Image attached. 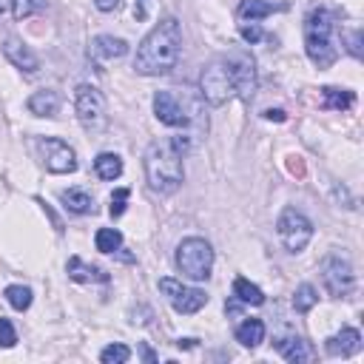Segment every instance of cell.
<instances>
[{"label": "cell", "instance_id": "7", "mask_svg": "<svg viewBox=\"0 0 364 364\" xmlns=\"http://www.w3.org/2000/svg\"><path fill=\"white\" fill-rule=\"evenodd\" d=\"M276 230H279V239L282 245L290 250V253H301L307 247V242L313 239V222L296 210V208H284L279 213V222H276Z\"/></svg>", "mask_w": 364, "mask_h": 364}, {"label": "cell", "instance_id": "29", "mask_svg": "<svg viewBox=\"0 0 364 364\" xmlns=\"http://www.w3.org/2000/svg\"><path fill=\"white\" fill-rule=\"evenodd\" d=\"M131 358V350L125 344H108L102 353H100V361L102 364H125Z\"/></svg>", "mask_w": 364, "mask_h": 364}, {"label": "cell", "instance_id": "31", "mask_svg": "<svg viewBox=\"0 0 364 364\" xmlns=\"http://www.w3.org/2000/svg\"><path fill=\"white\" fill-rule=\"evenodd\" d=\"M17 344V333H14V324L9 318H0V347H14Z\"/></svg>", "mask_w": 364, "mask_h": 364}, {"label": "cell", "instance_id": "12", "mask_svg": "<svg viewBox=\"0 0 364 364\" xmlns=\"http://www.w3.org/2000/svg\"><path fill=\"white\" fill-rule=\"evenodd\" d=\"M225 63L233 74V85H236V97L250 102L253 91H256V60L247 51H230L225 54Z\"/></svg>", "mask_w": 364, "mask_h": 364}, {"label": "cell", "instance_id": "36", "mask_svg": "<svg viewBox=\"0 0 364 364\" xmlns=\"http://www.w3.org/2000/svg\"><path fill=\"white\" fill-rule=\"evenodd\" d=\"M94 3H97L100 11H114V9L119 6V0H94Z\"/></svg>", "mask_w": 364, "mask_h": 364}, {"label": "cell", "instance_id": "28", "mask_svg": "<svg viewBox=\"0 0 364 364\" xmlns=\"http://www.w3.org/2000/svg\"><path fill=\"white\" fill-rule=\"evenodd\" d=\"M9 3H11L14 20H26V17H31V14L46 9V0H9Z\"/></svg>", "mask_w": 364, "mask_h": 364}, {"label": "cell", "instance_id": "33", "mask_svg": "<svg viewBox=\"0 0 364 364\" xmlns=\"http://www.w3.org/2000/svg\"><path fill=\"white\" fill-rule=\"evenodd\" d=\"M344 40H347V51L358 60L361 57V28H353V31H344Z\"/></svg>", "mask_w": 364, "mask_h": 364}, {"label": "cell", "instance_id": "38", "mask_svg": "<svg viewBox=\"0 0 364 364\" xmlns=\"http://www.w3.org/2000/svg\"><path fill=\"white\" fill-rule=\"evenodd\" d=\"M176 344H179V347H193V344H196V338H179Z\"/></svg>", "mask_w": 364, "mask_h": 364}, {"label": "cell", "instance_id": "1", "mask_svg": "<svg viewBox=\"0 0 364 364\" xmlns=\"http://www.w3.org/2000/svg\"><path fill=\"white\" fill-rule=\"evenodd\" d=\"M182 51V28L176 17H165L159 20L136 46V57H134V71L142 77H159L168 74Z\"/></svg>", "mask_w": 364, "mask_h": 364}, {"label": "cell", "instance_id": "22", "mask_svg": "<svg viewBox=\"0 0 364 364\" xmlns=\"http://www.w3.org/2000/svg\"><path fill=\"white\" fill-rule=\"evenodd\" d=\"M262 338H264V321L262 318H245L236 327V341L242 347H256V344H262Z\"/></svg>", "mask_w": 364, "mask_h": 364}, {"label": "cell", "instance_id": "5", "mask_svg": "<svg viewBox=\"0 0 364 364\" xmlns=\"http://www.w3.org/2000/svg\"><path fill=\"white\" fill-rule=\"evenodd\" d=\"M173 262H176L182 276H188L193 282H205L213 270V247L199 236H188L176 245Z\"/></svg>", "mask_w": 364, "mask_h": 364}, {"label": "cell", "instance_id": "3", "mask_svg": "<svg viewBox=\"0 0 364 364\" xmlns=\"http://www.w3.org/2000/svg\"><path fill=\"white\" fill-rule=\"evenodd\" d=\"M145 179L151 185V191L156 193H173L182 179H185V171H182V156L173 151V145L168 139H156L148 145L145 151Z\"/></svg>", "mask_w": 364, "mask_h": 364}, {"label": "cell", "instance_id": "9", "mask_svg": "<svg viewBox=\"0 0 364 364\" xmlns=\"http://www.w3.org/2000/svg\"><path fill=\"white\" fill-rule=\"evenodd\" d=\"M74 111H77V119L82 122V128L88 131H100L105 125V100L100 94V88L82 82L74 94Z\"/></svg>", "mask_w": 364, "mask_h": 364}, {"label": "cell", "instance_id": "25", "mask_svg": "<svg viewBox=\"0 0 364 364\" xmlns=\"http://www.w3.org/2000/svg\"><path fill=\"white\" fill-rule=\"evenodd\" d=\"M94 245L100 253H117L122 247V233L117 228H100L94 236Z\"/></svg>", "mask_w": 364, "mask_h": 364}, {"label": "cell", "instance_id": "10", "mask_svg": "<svg viewBox=\"0 0 364 364\" xmlns=\"http://www.w3.org/2000/svg\"><path fill=\"white\" fill-rule=\"evenodd\" d=\"M159 290L165 293V299L171 301V307L176 313H185V316H191V313H196V310H202L208 304V293L205 290L188 287V284H182V282H176L171 276L159 279Z\"/></svg>", "mask_w": 364, "mask_h": 364}, {"label": "cell", "instance_id": "21", "mask_svg": "<svg viewBox=\"0 0 364 364\" xmlns=\"http://www.w3.org/2000/svg\"><path fill=\"white\" fill-rule=\"evenodd\" d=\"M60 199L71 213H94V196L82 188H68L60 193Z\"/></svg>", "mask_w": 364, "mask_h": 364}, {"label": "cell", "instance_id": "18", "mask_svg": "<svg viewBox=\"0 0 364 364\" xmlns=\"http://www.w3.org/2000/svg\"><path fill=\"white\" fill-rule=\"evenodd\" d=\"M26 105H28V111L34 117H57V111H60V94L51 91V88H43V91H34Z\"/></svg>", "mask_w": 364, "mask_h": 364}, {"label": "cell", "instance_id": "20", "mask_svg": "<svg viewBox=\"0 0 364 364\" xmlns=\"http://www.w3.org/2000/svg\"><path fill=\"white\" fill-rule=\"evenodd\" d=\"M273 11H279V6H273L270 0H242V3H239V9H236L239 20H245V23L264 20V17H270Z\"/></svg>", "mask_w": 364, "mask_h": 364}, {"label": "cell", "instance_id": "37", "mask_svg": "<svg viewBox=\"0 0 364 364\" xmlns=\"http://www.w3.org/2000/svg\"><path fill=\"white\" fill-rule=\"evenodd\" d=\"M134 14H136V20H145V0H136V9H134Z\"/></svg>", "mask_w": 364, "mask_h": 364}, {"label": "cell", "instance_id": "14", "mask_svg": "<svg viewBox=\"0 0 364 364\" xmlns=\"http://www.w3.org/2000/svg\"><path fill=\"white\" fill-rule=\"evenodd\" d=\"M324 350L330 355H336V358H347V355H353V353L361 350V333L355 327H341L336 336H330L324 341Z\"/></svg>", "mask_w": 364, "mask_h": 364}, {"label": "cell", "instance_id": "11", "mask_svg": "<svg viewBox=\"0 0 364 364\" xmlns=\"http://www.w3.org/2000/svg\"><path fill=\"white\" fill-rule=\"evenodd\" d=\"M37 151L43 156V165L46 171L51 173H71L77 171V154L68 142L57 139V136H40L37 139Z\"/></svg>", "mask_w": 364, "mask_h": 364}, {"label": "cell", "instance_id": "35", "mask_svg": "<svg viewBox=\"0 0 364 364\" xmlns=\"http://www.w3.org/2000/svg\"><path fill=\"white\" fill-rule=\"evenodd\" d=\"M287 168H290V173H296V176H304V162H301L299 156H290Z\"/></svg>", "mask_w": 364, "mask_h": 364}, {"label": "cell", "instance_id": "6", "mask_svg": "<svg viewBox=\"0 0 364 364\" xmlns=\"http://www.w3.org/2000/svg\"><path fill=\"white\" fill-rule=\"evenodd\" d=\"M199 94L205 102L210 105H225L230 97H236V85H233V74L222 60H213L208 68H202V77H199Z\"/></svg>", "mask_w": 364, "mask_h": 364}, {"label": "cell", "instance_id": "39", "mask_svg": "<svg viewBox=\"0 0 364 364\" xmlns=\"http://www.w3.org/2000/svg\"><path fill=\"white\" fill-rule=\"evenodd\" d=\"M142 355H145V361H151V364H154V361H156V355H154V353H151V350H148V347H142Z\"/></svg>", "mask_w": 364, "mask_h": 364}, {"label": "cell", "instance_id": "30", "mask_svg": "<svg viewBox=\"0 0 364 364\" xmlns=\"http://www.w3.org/2000/svg\"><path fill=\"white\" fill-rule=\"evenodd\" d=\"M128 196H131V191H128V188H117V191L111 193V208H108V213H111L114 219L125 213V205H128Z\"/></svg>", "mask_w": 364, "mask_h": 364}, {"label": "cell", "instance_id": "2", "mask_svg": "<svg viewBox=\"0 0 364 364\" xmlns=\"http://www.w3.org/2000/svg\"><path fill=\"white\" fill-rule=\"evenodd\" d=\"M154 114L159 122L171 125V128H193V139L196 134L208 131V119L202 117V100L196 97H182L173 88L156 91L154 94Z\"/></svg>", "mask_w": 364, "mask_h": 364}, {"label": "cell", "instance_id": "32", "mask_svg": "<svg viewBox=\"0 0 364 364\" xmlns=\"http://www.w3.org/2000/svg\"><path fill=\"white\" fill-rule=\"evenodd\" d=\"M239 34H242V40H245V43H250V46H253V43H259V40L264 37V31H262V26H259V23H250V26H247V23H242V26H239Z\"/></svg>", "mask_w": 364, "mask_h": 364}, {"label": "cell", "instance_id": "17", "mask_svg": "<svg viewBox=\"0 0 364 364\" xmlns=\"http://www.w3.org/2000/svg\"><path fill=\"white\" fill-rule=\"evenodd\" d=\"M125 54H128V43L122 37L97 34L91 40V57H97V60H114V57H125Z\"/></svg>", "mask_w": 364, "mask_h": 364}, {"label": "cell", "instance_id": "19", "mask_svg": "<svg viewBox=\"0 0 364 364\" xmlns=\"http://www.w3.org/2000/svg\"><path fill=\"white\" fill-rule=\"evenodd\" d=\"M353 102H355V94L350 88H336V85L321 88V105L330 111H347L353 108Z\"/></svg>", "mask_w": 364, "mask_h": 364}, {"label": "cell", "instance_id": "13", "mask_svg": "<svg viewBox=\"0 0 364 364\" xmlns=\"http://www.w3.org/2000/svg\"><path fill=\"white\" fill-rule=\"evenodd\" d=\"M3 54H6V60H9L14 68H20L23 74H37V71H40L37 54H34L23 40H17V37H9V40L3 43Z\"/></svg>", "mask_w": 364, "mask_h": 364}, {"label": "cell", "instance_id": "23", "mask_svg": "<svg viewBox=\"0 0 364 364\" xmlns=\"http://www.w3.org/2000/svg\"><path fill=\"white\" fill-rule=\"evenodd\" d=\"M94 171H97L100 179L114 182V179L122 173V159H119L117 154H111V151H102V154L94 159Z\"/></svg>", "mask_w": 364, "mask_h": 364}, {"label": "cell", "instance_id": "16", "mask_svg": "<svg viewBox=\"0 0 364 364\" xmlns=\"http://www.w3.org/2000/svg\"><path fill=\"white\" fill-rule=\"evenodd\" d=\"M276 350H279V355H282L284 361H293V364H299V361H313V358H316V350H313L304 338H299V336L279 338V341H276Z\"/></svg>", "mask_w": 364, "mask_h": 364}, {"label": "cell", "instance_id": "15", "mask_svg": "<svg viewBox=\"0 0 364 364\" xmlns=\"http://www.w3.org/2000/svg\"><path fill=\"white\" fill-rule=\"evenodd\" d=\"M65 273H68V279H74V282H80V284H97V282L102 284V282H108V273H105L102 267L88 264V262H82L80 256H71V259H68Z\"/></svg>", "mask_w": 364, "mask_h": 364}, {"label": "cell", "instance_id": "26", "mask_svg": "<svg viewBox=\"0 0 364 364\" xmlns=\"http://www.w3.org/2000/svg\"><path fill=\"white\" fill-rule=\"evenodd\" d=\"M6 299H9V304L14 307V310H28L31 307V287H26V284H9L6 287Z\"/></svg>", "mask_w": 364, "mask_h": 364}, {"label": "cell", "instance_id": "27", "mask_svg": "<svg viewBox=\"0 0 364 364\" xmlns=\"http://www.w3.org/2000/svg\"><path fill=\"white\" fill-rule=\"evenodd\" d=\"M318 301V296H316V287L313 284H299L296 287V293H293V307H296V313H307V310H313V304Z\"/></svg>", "mask_w": 364, "mask_h": 364}, {"label": "cell", "instance_id": "40", "mask_svg": "<svg viewBox=\"0 0 364 364\" xmlns=\"http://www.w3.org/2000/svg\"><path fill=\"white\" fill-rule=\"evenodd\" d=\"M6 3H9V0H0V11H3V9H6Z\"/></svg>", "mask_w": 364, "mask_h": 364}, {"label": "cell", "instance_id": "8", "mask_svg": "<svg viewBox=\"0 0 364 364\" xmlns=\"http://www.w3.org/2000/svg\"><path fill=\"white\" fill-rule=\"evenodd\" d=\"M321 282H324V287H327L330 296H336V299L350 296L353 287H355L353 264L344 256H338V253L324 256V262H321Z\"/></svg>", "mask_w": 364, "mask_h": 364}, {"label": "cell", "instance_id": "34", "mask_svg": "<svg viewBox=\"0 0 364 364\" xmlns=\"http://www.w3.org/2000/svg\"><path fill=\"white\" fill-rule=\"evenodd\" d=\"M262 117H264V119H273V122H284V119H287V114H284L282 108H267Z\"/></svg>", "mask_w": 364, "mask_h": 364}, {"label": "cell", "instance_id": "4", "mask_svg": "<svg viewBox=\"0 0 364 364\" xmlns=\"http://www.w3.org/2000/svg\"><path fill=\"white\" fill-rule=\"evenodd\" d=\"M304 51L313 65L330 68L338 57V48L333 43V14L327 9H313L304 20Z\"/></svg>", "mask_w": 364, "mask_h": 364}, {"label": "cell", "instance_id": "24", "mask_svg": "<svg viewBox=\"0 0 364 364\" xmlns=\"http://www.w3.org/2000/svg\"><path fill=\"white\" fill-rule=\"evenodd\" d=\"M233 299L236 301H242V304H264V293H262V287L259 284H253V282H247L245 276H239L236 282H233Z\"/></svg>", "mask_w": 364, "mask_h": 364}]
</instances>
